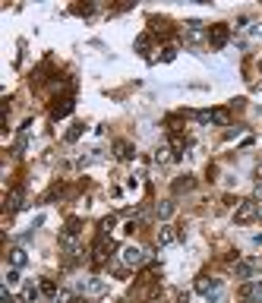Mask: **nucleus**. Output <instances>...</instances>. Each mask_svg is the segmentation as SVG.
<instances>
[{"mask_svg": "<svg viewBox=\"0 0 262 303\" xmlns=\"http://www.w3.org/2000/svg\"><path fill=\"white\" fill-rule=\"evenodd\" d=\"M259 218H262V205H259Z\"/></svg>", "mask_w": 262, "mask_h": 303, "instance_id": "32", "label": "nucleus"}, {"mask_svg": "<svg viewBox=\"0 0 262 303\" xmlns=\"http://www.w3.org/2000/svg\"><path fill=\"white\" fill-rule=\"evenodd\" d=\"M23 205H26V189H23V186H13L10 196H7V212L13 215V212H19Z\"/></svg>", "mask_w": 262, "mask_h": 303, "instance_id": "8", "label": "nucleus"}, {"mask_svg": "<svg viewBox=\"0 0 262 303\" xmlns=\"http://www.w3.org/2000/svg\"><path fill=\"white\" fill-rule=\"evenodd\" d=\"M202 38H209V32H202V26H199V23H186V41L199 45Z\"/></svg>", "mask_w": 262, "mask_h": 303, "instance_id": "14", "label": "nucleus"}, {"mask_svg": "<svg viewBox=\"0 0 262 303\" xmlns=\"http://www.w3.org/2000/svg\"><path fill=\"white\" fill-rule=\"evenodd\" d=\"M240 300L243 303H262V281H243L240 284Z\"/></svg>", "mask_w": 262, "mask_h": 303, "instance_id": "5", "label": "nucleus"}, {"mask_svg": "<svg viewBox=\"0 0 262 303\" xmlns=\"http://www.w3.org/2000/svg\"><path fill=\"white\" fill-rule=\"evenodd\" d=\"M212 123H218V126H228V123H231V114L224 111V107H215V111H212Z\"/></svg>", "mask_w": 262, "mask_h": 303, "instance_id": "17", "label": "nucleus"}, {"mask_svg": "<svg viewBox=\"0 0 262 303\" xmlns=\"http://www.w3.org/2000/svg\"><path fill=\"white\" fill-rule=\"evenodd\" d=\"M259 70H262V60H259Z\"/></svg>", "mask_w": 262, "mask_h": 303, "instance_id": "33", "label": "nucleus"}, {"mask_svg": "<svg viewBox=\"0 0 262 303\" xmlns=\"http://www.w3.org/2000/svg\"><path fill=\"white\" fill-rule=\"evenodd\" d=\"M35 297H38V291H35L32 284H26V291H23V297H19V300H23V303H32Z\"/></svg>", "mask_w": 262, "mask_h": 303, "instance_id": "23", "label": "nucleus"}, {"mask_svg": "<svg viewBox=\"0 0 262 303\" xmlns=\"http://www.w3.org/2000/svg\"><path fill=\"white\" fill-rule=\"evenodd\" d=\"M114 224H117V215H107V218H101V224H98V231L107 237L111 231H114Z\"/></svg>", "mask_w": 262, "mask_h": 303, "instance_id": "18", "label": "nucleus"}, {"mask_svg": "<svg viewBox=\"0 0 262 303\" xmlns=\"http://www.w3.org/2000/svg\"><path fill=\"white\" fill-rule=\"evenodd\" d=\"M148 32H152V35H158V38H171L174 35V26L171 23H167V19H148Z\"/></svg>", "mask_w": 262, "mask_h": 303, "instance_id": "9", "label": "nucleus"}, {"mask_svg": "<svg viewBox=\"0 0 262 303\" xmlns=\"http://www.w3.org/2000/svg\"><path fill=\"white\" fill-rule=\"evenodd\" d=\"M167 152H174V148H171V145H161V148L155 152V161H161V164H164V161H171V155H167Z\"/></svg>", "mask_w": 262, "mask_h": 303, "instance_id": "22", "label": "nucleus"}, {"mask_svg": "<svg viewBox=\"0 0 262 303\" xmlns=\"http://www.w3.org/2000/svg\"><path fill=\"white\" fill-rule=\"evenodd\" d=\"M196 186V180L186 174V177H180V180H174V193H190V189Z\"/></svg>", "mask_w": 262, "mask_h": 303, "instance_id": "16", "label": "nucleus"}, {"mask_svg": "<svg viewBox=\"0 0 262 303\" xmlns=\"http://www.w3.org/2000/svg\"><path fill=\"white\" fill-rule=\"evenodd\" d=\"M16 281H19V272L10 269V272H7V284H16Z\"/></svg>", "mask_w": 262, "mask_h": 303, "instance_id": "29", "label": "nucleus"}, {"mask_svg": "<svg viewBox=\"0 0 262 303\" xmlns=\"http://www.w3.org/2000/svg\"><path fill=\"white\" fill-rule=\"evenodd\" d=\"M7 259H10V265H13V269H23V265H26V250H23V246H13Z\"/></svg>", "mask_w": 262, "mask_h": 303, "instance_id": "15", "label": "nucleus"}, {"mask_svg": "<svg viewBox=\"0 0 262 303\" xmlns=\"http://www.w3.org/2000/svg\"><path fill=\"white\" fill-rule=\"evenodd\" d=\"M193 288H196V294H202V297H209V294L215 297V294L221 291V278H212V275H199Z\"/></svg>", "mask_w": 262, "mask_h": 303, "instance_id": "4", "label": "nucleus"}, {"mask_svg": "<svg viewBox=\"0 0 262 303\" xmlns=\"http://www.w3.org/2000/svg\"><path fill=\"white\" fill-rule=\"evenodd\" d=\"M73 13H79V16H92V13H95V7H92V4H85V7H73Z\"/></svg>", "mask_w": 262, "mask_h": 303, "instance_id": "26", "label": "nucleus"}, {"mask_svg": "<svg viewBox=\"0 0 262 303\" xmlns=\"http://www.w3.org/2000/svg\"><path fill=\"white\" fill-rule=\"evenodd\" d=\"M148 256L139 250V246H123V250H120V262L126 265V269H136V265H142Z\"/></svg>", "mask_w": 262, "mask_h": 303, "instance_id": "6", "label": "nucleus"}, {"mask_svg": "<svg viewBox=\"0 0 262 303\" xmlns=\"http://www.w3.org/2000/svg\"><path fill=\"white\" fill-rule=\"evenodd\" d=\"M253 218H259V202L256 199H240L234 208V221L237 224H250Z\"/></svg>", "mask_w": 262, "mask_h": 303, "instance_id": "1", "label": "nucleus"}, {"mask_svg": "<svg viewBox=\"0 0 262 303\" xmlns=\"http://www.w3.org/2000/svg\"><path fill=\"white\" fill-rule=\"evenodd\" d=\"M123 231H126V234H136V231H139V221H126Z\"/></svg>", "mask_w": 262, "mask_h": 303, "instance_id": "28", "label": "nucleus"}, {"mask_svg": "<svg viewBox=\"0 0 262 303\" xmlns=\"http://www.w3.org/2000/svg\"><path fill=\"white\" fill-rule=\"evenodd\" d=\"M41 294H48V297H51V300H54V297H57V294H60V291H57V284H54V281H51V278H45V281H41Z\"/></svg>", "mask_w": 262, "mask_h": 303, "instance_id": "20", "label": "nucleus"}, {"mask_svg": "<svg viewBox=\"0 0 262 303\" xmlns=\"http://www.w3.org/2000/svg\"><path fill=\"white\" fill-rule=\"evenodd\" d=\"M174 212H177V202H174V199H161V202L155 205V215H158L161 221H167Z\"/></svg>", "mask_w": 262, "mask_h": 303, "instance_id": "12", "label": "nucleus"}, {"mask_svg": "<svg viewBox=\"0 0 262 303\" xmlns=\"http://www.w3.org/2000/svg\"><path fill=\"white\" fill-rule=\"evenodd\" d=\"M253 193H256V199H262V183H256V189H253Z\"/></svg>", "mask_w": 262, "mask_h": 303, "instance_id": "30", "label": "nucleus"}, {"mask_svg": "<svg viewBox=\"0 0 262 303\" xmlns=\"http://www.w3.org/2000/svg\"><path fill=\"white\" fill-rule=\"evenodd\" d=\"M82 303H98V300H82Z\"/></svg>", "mask_w": 262, "mask_h": 303, "instance_id": "31", "label": "nucleus"}, {"mask_svg": "<svg viewBox=\"0 0 262 303\" xmlns=\"http://www.w3.org/2000/svg\"><path fill=\"white\" fill-rule=\"evenodd\" d=\"M177 240V231H174V227L171 224H164V227H158V237H155V243L158 246H171Z\"/></svg>", "mask_w": 262, "mask_h": 303, "instance_id": "13", "label": "nucleus"}, {"mask_svg": "<svg viewBox=\"0 0 262 303\" xmlns=\"http://www.w3.org/2000/svg\"><path fill=\"white\" fill-rule=\"evenodd\" d=\"M85 291H89V294H101V291H104V284H101V281H95V278H92V281L85 284Z\"/></svg>", "mask_w": 262, "mask_h": 303, "instance_id": "25", "label": "nucleus"}, {"mask_svg": "<svg viewBox=\"0 0 262 303\" xmlns=\"http://www.w3.org/2000/svg\"><path fill=\"white\" fill-rule=\"evenodd\" d=\"M79 231H82V221L79 218H70L67 227H63V234H73V237H79Z\"/></svg>", "mask_w": 262, "mask_h": 303, "instance_id": "19", "label": "nucleus"}, {"mask_svg": "<svg viewBox=\"0 0 262 303\" xmlns=\"http://www.w3.org/2000/svg\"><path fill=\"white\" fill-rule=\"evenodd\" d=\"M0 300H4V303H23V300H16V297H10V291L4 288V291H0Z\"/></svg>", "mask_w": 262, "mask_h": 303, "instance_id": "27", "label": "nucleus"}, {"mask_svg": "<svg viewBox=\"0 0 262 303\" xmlns=\"http://www.w3.org/2000/svg\"><path fill=\"white\" fill-rule=\"evenodd\" d=\"M73 107H76V101H73V98H70V95H67V98H60L57 104H54V107H51V120H60V117H67V114H70Z\"/></svg>", "mask_w": 262, "mask_h": 303, "instance_id": "10", "label": "nucleus"}, {"mask_svg": "<svg viewBox=\"0 0 262 303\" xmlns=\"http://www.w3.org/2000/svg\"><path fill=\"white\" fill-rule=\"evenodd\" d=\"M73 300H76V294H73V291H60L57 297H54V303H73Z\"/></svg>", "mask_w": 262, "mask_h": 303, "instance_id": "24", "label": "nucleus"}, {"mask_svg": "<svg viewBox=\"0 0 262 303\" xmlns=\"http://www.w3.org/2000/svg\"><path fill=\"white\" fill-rule=\"evenodd\" d=\"M82 133H85V126H82V123H76V126H73V129L67 133V136H63V139H67V142H76V139L82 136Z\"/></svg>", "mask_w": 262, "mask_h": 303, "instance_id": "21", "label": "nucleus"}, {"mask_svg": "<svg viewBox=\"0 0 262 303\" xmlns=\"http://www.w3.org/2000/svg\"><path fill=\"white\" fill-rule=\"evenodd\" d=\"M114 250H117V243L111 240V237H104V234H101V237H98V243H95V250H92V259L101 265V262H107V259H111V253H114Z\"/></svg>", "mask_w": 262, "mask_h": 303, "instance_id": "3", "label": "nucleus"}, {"mask_svg": "<svg viewBox=\"0 0 262 303\" xmlns=\"http://www.w3.org/2000/svg\"><path fill=\"white\" fill-rule=\"evenodd\" d=\"M133 155H136L133 142H126V139H117V142H114V158H117V161H129Z\"/></svg>", "mask_w": 262, "mask_h": 303, "instance_id": "11", "label": "nucleus"}, {"mask_svg": "<svg viewBox=\"0 0 262 303\" xmlns=\"http://www.w3.org/2000/svg\"><path fill=\"white\" fill-rule=\"evenodd\" d=\"M228 38H231V26H228V23H215V26H209V45H212L215 51H221L224 45H228Z\"/></svg>", "mask_w": 262, "mask_h": 303, "instance_id": "2", "label": "nucleus"}, {"mask_svg": "<svg viewBox=\"0 0 262 303\" xmlns=\"http://www.w3.org/2000/svg\"><path fill=\"white\" fill-rule=\"evenodd\" d=\"M259 269H262V259H240V262H234V275L237 278H253Z\"/></svg>", "mask_w": 262, "mask_h": 303, "instance_id": "7", "label": "nucleus"}]
</instances>
